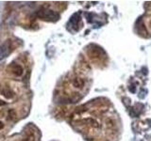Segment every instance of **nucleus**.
<instances>
[{"mask_svg":"<svg viewBox=\"0 0 151 141\" xmlns=\"http://www.w3.org/2000/svg\"><path fill=\"white\" fill-rule=\"evenodd\" d=\"M12 41H6L5 42L0 45V60L4 59L5 58H7V56L11 54L12 52Z\"/></svg>","mask_w":151,"mask_h":141,"instance_id":"2","label":"nucleus"},{"mask_svg":"<svg viewBox=\"0 0 151 141\" xmlns=\"http://www.w3.org/2000/svg\"><path fill=\"white\" fill-rule=\"evenodd\" d=\"M11 70H12V73H14L16 75V76H21V75L23 74V72H24L23 68L18 64H12L11 66Z\"/></svg>","mask_w":151,"mask_h":141,"instance_id":"4","label":"nucleus"},{"mask_svg":"<svg viewBox=\"0 0 151 141\" xmlns=\"http://www.w3.org/2000/svg\"><path fill=\"white\" fill-rule=\"evenodd\" d=\"M80 22V16H79V14L78 13H75L74 15L71 17L70 19V23L72 24V26L73 27L75 28L76 30H78V24Z\"/></svg>","mask_w":151,"mask_h":141,"instance_id":"3","label":"nucleus"},{"mask_svg":"<svg viewBox=\"0 0 151 141\" xmlns=\"http://www.w3.org/2000/svg\"><path fill=\"white\" fill-rule=\"evenodd\" d=\"M1 93L7 99H12L14 96V93L8 88H3V89H1Z\"/></svg>","mask_w":151,"mask_h":141,"instance_id":"5","label":"nucleus"},{"mask_svg":"<svg viewBox=\"0 0 151 141\" xmlns=\"http://www.w3.org/2000/svg\"><path fill=\"white\" fill-rule=\"evenodd\" d=\"M73 85L76 88H82L84 85V82L81 78H75L73 81Z\"/></svg>","mask_w":151,"mask_h":141,"instance_id":"6","label":"nucleus"},{"mask_svg":"<svg viewBox=\"0 0 151 141\" xmlns=\"http://www.w3.org/2000/svg\"><path fill=\"white\" fill-rule=\"evenodd\" d=\"M38 16L45 21H50V22H56L59 20L60 15L57 12L50 11V9H42L38 12Z\"/></svg>","mask_w":151,"mask_h":141,"instance_id":"1","label":"nucleus"},{"mask_svg":"<svg viewBox=\"0 0 151 141\" xmlns=\"http://www.w3.org/2000/svg\"><path fill=\"white\" fill-rule=\"evenodd\" d=\"M129 91L132 92V93H134L136 91V88H135L134 85H130V86L129 87Z\"/></svg>","mask_w":151,"mask_h":141,"instance_id":"7","label":"nucleus"},{"mask_svg":"<svg viewBox=\"0 0 151 141\" xmlns=\"http://www.w3.org/2000/svg\"><path fill=\"white\" fill-rule=\"evenodd\" d=\"M4 128V124H3V122L2 121H0V130L3 129Z\"/></svg>","mask_w":151,"mask_h":141,"instance_id":"9","label":"nucleus"},{"mask_svg":"<svg viewBox=\"0 0 151 141\" xmlns=\"http://www.w3.org/2000/svg\"><path fill=\"white\" fill-rule=\"evenodd\" d=\"M7 105V103L6 102H4L2 100H0V106H2V105Z\"/></svg>","mask_w":151,"mask_h":141,"instance_id":"8","label":"nucleus"}]
</instances>
